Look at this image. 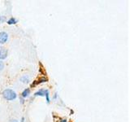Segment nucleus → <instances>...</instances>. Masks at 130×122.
I'll return each instance as SVG.
<instances>
[{
	"instance_id": "nucleus-7",
	"label": "nucleus",
	"mask_w": 130,
	"mask_h": 122,
	"mask_svg": "<svg viewBox=\"0 0 130 122\" xmlns=\"http://www.w3.org/2000/svg\"><path fill=\"white\" fill-rule=\"evenodd\" d=\"M20 81H22V82H24V83H28V81H29V77H28V76H26V75H24V76H23L21 78H20Z\"/></svg>"
},
{
	"instance_id": "nucleus-2",
	"label": "nucleus",
	"mask_w": 130,
	"mask_h": 122,
	"mask_svg": "<svg viewBox=\"0 0 130 122\" xmlns=\"http://www.w3.org/2000/svg\"><path fill=\"white\" fill-rule=\"evenodd\" d=\"M8 40V34L6 32L0 33V44H4Z\"/></svg>"
},
{
	"instance_id": "nucleus-3",
	"label": "nucleus",
	"mask_w": 130,
	"mask_h": 122,
	"mask_svg": "<svg viewBox=\"0 0 130 122\" xmlns=\"http://www.w3.org/2000/svg\"><path fill=\"white\" fill-rule=\"evenodd\" d=\"M7 57V50L4 47H0V60L5 59Z\"/></svg>"
},
{
	"instance_id": "nucleus-10",
	"label": "nucleus",
	"mask_w": 130,
	"mask_h": 122,
	"mask_svg": "<svg viewBox=\"0 0 130 122\" xmlns=\"http://www.w3.org/2000/svg\"><path fill=\"white\" fill-rule=\"evenodd\" d=\"M0 21L1 22L4 21V16H0Z\"/></svg>"
},
{
	"instance_id": "nucleus-8",
	"label": "nucleus",
	"mask_w": 130,
	"mask_h": 122,
	"mask_svg": "<svg viewBox=\"0 0 130 122\" xmlns=\"http://www.w3.org/2000/svg\"><path fill=\"white\" fill-rule=\"evenodd\" d=\"M45 96H46V101H47V103H50V97H49V90H48V89H46V95H45Z\"/></svg>"
},
{
	"instance_id": "nucleus-9",
	"label": "nucleus",
	"mask_w": 130,
	"mask_h": 122,
	"mask_svg": "<svg viewBox=\"0 0 130 122\" xmlns=\"http://www.w3.org/2000/svg\"><path fill=\"white\" fill-rule=\"evenodd\" d=\"M3 68H4V64H3V62H2V61L0 60V71L3 70Z\"/></svg>"
},
{
	"instance_id": "nucleus-4",
	"label": "nucleus",
	"mask_w": 130,
	"mask_h": 122,
	"mask_svg": "<svg viewBox=\"0 0 130 122\" xmlns=\"http://www.w3.org/2000/svg\"><path fill=\"white\" fill-rule=\"evenodd\" d=\"M46 89H39V90L38 92L35 93V96H45V95H46Z\"/></svg>"
},
{
	"instance_id": "nucleus-11",
	"label": "nucleus",
	"mask_w": 130,
	"mask_h": 122,
	"mask_svg": "<svg viewBox=\"0 0 130 122\" xmlns=\"http://www.w3.org/2000/svg\"><path fill=\"white\" fill-rule=\"evenodd\" d=\"M24 118L23 117V118H22V120H21V122H24Z\"/></svg>"
},
{
	"instance_id": "nucleus-6",
	"label": "nucleus",
	"mask_w": 130,
	"mask_h": 122,
	"mask_svg": "<svg viewBox=\"0 0 130 122\" xmlns=\"http://www.w3.org/2000/svg\"><path fill=\"white\" fill-rule=\"evenodd\" d=\"M29 94H30V89L27 88V89H24V90L22 92L21 95H22V97H23V98H26V97H28V95H29Z\"/></svg>"
},
{
	"instance_id": "nucleus-5",
	"label": "nucleus",
	"mask_w": 130,
	"mask_h": 122,
	"mask_svg": "<svg viewBox=\"0 0 130 122\" xmlns=\"http://www.w3.org/2000/svg\"><path fill=\"white\" fill-rule=\"evenodd\" d=\"M17 22H18V20L14 17H11L9 20H7V24H9V25H11V24H15Z\"/></svg>"
},
{
	"instance_id": "nucleus-1",
	"label": "nucleus",
	"mask_w": 130,
	"mask_h": 122,
	"mask_svg": "<svg viewBox=\"0 0 130 122\" xmlns=\"http://www.w3.org/2000/svg\"><path fill=\"white\" fill-rule=\"evenodd\" d=\"M3 96L5 99H7L8 101H11V100H14L16 99L17 95H16V93L14 90H12V89H6L3 92Z\"/></svg>"
}]
</instances>
